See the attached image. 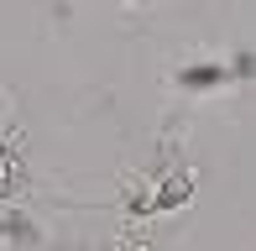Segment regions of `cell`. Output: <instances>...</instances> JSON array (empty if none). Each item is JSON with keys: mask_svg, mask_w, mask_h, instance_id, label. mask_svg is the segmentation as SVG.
Instances as JSON below:
<instances>
[{"mask_svg": "<svg viewBox=\"0 0 256 251\" xmlns=\"http://www.w3.org/2000/svg\"><path fill=\"white\" fill-rule=\"evenodd\" d=\"M178 84L183 89H214V84H225V68H183V74H178Z\"/></svg>", "mask_w": 256, "mask_h": 251, "instance_id": "obj_1", "label": "cell"}]
</instances>
